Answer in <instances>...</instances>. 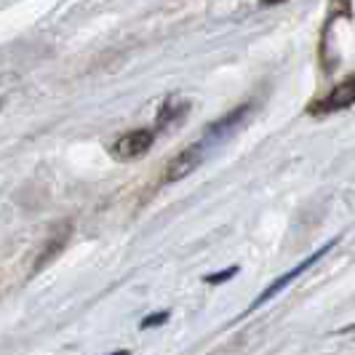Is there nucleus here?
<instances>
[{
	"label": "nucleus",
	"instance_id": "nucleus-6",
	"mask_svg": "<svg viewBox=\"0 0 355 355\" xmlns=\"http://www.w3.org/2000/svg\"><path fill=\"white\" fill-rule=\"evenodd\" d=\"M249 112H251V102L235 107V110H232V112H227L222 121H216V123L209 125V139H225V137H230L232 131L243 123V118H246Z\"/></svg>",
	"mask_w": 355,
	"mask_h": 355
},
{
	"label": "nucleus",
	"instance_id": "nucleus-5",
	"mask_svg": "<svg viewBox=\"0 0 355 355\" xmlns=\"http://www.w3.org/2000/svg\"><path fill=\"white\" fill-rule=\"evenodd\" d=\"M355 102V78H347V80H342L339 86L329 91L323 99H318L315 105H310L307 112H313V115H326V112H339V110H345V107H350Z\"/></svg>",
	"mask_w": 355,
	"mask_h": 355
},
{
	"label": "nucleus",
	"instance_id": "nucleus-11",
	"mask_svg": "<svg viewBox=\"0 0 355 355\" xmlns=\"http://www.w3.org/2000/svg\"><path fill=\"white\" fill-rule=\"evenodd\" d=\"M345 331H355V323L353 326H345Z\"/></svg>",
	"mask_w": 355,
	"mask_h": 355
},
{
	"label": "nucleus",
	"instance_id": "nucleus-10",
	"mask_svg": "<svg viewBox=\"0 0 355 355\" xmlns=\"http://www.w3.org/2000/svg\"><path fill=\"white\" fill-rule=\"evenodd\" d=\"M112 355H131L128 350H118V353H112Z\"/></svg>",
	"mask_w": 355,
	"mask_h": 355
},
{
	"label": "nucleus",
	"instance_id": "nucleus-2",
	"mask_svg": "<svg viewBox=\"0 0 355 355\" xmlns=\"http://www.w3.org/2000/svg\"><path fill=\"white\" fill-rule=\"evenodd\" d=\"M155 142V131L153 128H137V131H125L123 137H118L110 144V155L115 160H137L150 153V147Z\"/></svg>",
	"mask_w": 355,
	"mask_h": 355
},
{
	"label": "nucleus",
	"instance_id": "nucleus-12",
	"mask_svg": "<svg viewBox=\"0 0 355 355\" xmlns=\"http://www.w3.org/2000/svg\"><path fill=\"white\" fill-rule=\"evenodd\" d=\"M3 105H6V99H3V96H0V110H3Z\"/></svg>",
	"mask_w": 355,
	"mask_h": 355
},
{
	"label": "nucleus",
	"instance_id": "nucleus-3",
	"mask_svg": "<svg viewBox=\"0 0 355 355\" xmlns=\"http://www.w3.org/2000/svg\"><path fill=\"white\" fill-rule=\"evenodd\" d=\"M203 158H206V144H203V142L187 144L182 153H177L174 158L166 163L163 182H166V184H174V182H179V179L190 177L198 166L203 163Z\"/></svg>",
	"mask_w": 355,
	"mask_h": 355
},
{
	"label": "nucleus",
	"instance_id": "nucleus-8",
	"mask_svg": "<svg viewBox=\"0 0 355 355\" xmlns=\"http://www.w3.org/2000/svg\"><path fill=\"white\" fill-rule=\"evenodd\" d=\"M168 320V313L163 310V313H153V315H147V318L139 323V329H153V326H163Z\"/></svg>",
	"mask_w": 355,
	"mask_h": 355
},
{
	"label": "nucleus",
	"instance_id": "nucleus-7",
	"mask_svg": "<svg viewBox=\"0 0 355 355\" xmlns=\"http://www.w3.org/2000/svg\"><path fill=\"white\" fill-rule=\"evenodd\" d=\"M190 112L187 102H179V99H168L166 105L160 107L158 112V128H168V125H177L179 121H184V115Z\"/></svg>",
	"mask_w": 355,
	"mask_h": 355
},
{
	"label": "nucleus",
	"instance_id": "nucleus-9",
	"mask_svg": "<svg viewBox=\"0 0 355 355\" xmlns=\"http://www.w3.org/2000/svg\"><path fill=\"white\" fill-rule=\"evenodd\" d=\"M238 272V267H227V270H222V272H214V275H209L206 278V284H222V281H230L232 275Z\"/></svg>",
	"mask_w": 355,
	"mask_h": 355
},
{
	"label": "nucleus",
	"instance_id": "nucleus-4",
	"mask_svg": "<svg viewBox=\"0 0 355 355\" xmlns=\"http://www.w3.org/2000/svg\"><path fill=\"white\" fill-rule=\"evenodd\" d=\"M70 235H72V222H59V225L49 232V241L37 251V259H35V265H33V275H37L40 270H46V267L51 265L53 259L64 251V246L70 243Z\"/></svg>",
	"mask_w": 355,
	"mask_h": 355
},
{
	"label": "nucleus",
	"instance_id": "nucleus-1",
	"mask_svg": "<svg viewBox=\"0 0 355 355\" xmlns=\"http://www.w3.org/2000/svg\"><path fill=\"white\" fill-rule=\"evenodd\" d=\"M337 243H339V238H334V241H329L326 246H320V249L315 251V254H310V257H307V259H302V262H300V265H297V267H291V270H288V272H284L281 278H275V281H272V284L267 286L265 291H262V294H259V297H257V300L251 302V310H257V307H262V304L270 302V300H272V297H275L278 291H284V288H286V286H288V284H294V281H297V278L302 275L304 270H310V267L315 265V262H320V259H323V257H326L329 251L334 249Z\"/></svg>",
	"mask_w": 355,
	"mask_h": 355
}]
</instances>
